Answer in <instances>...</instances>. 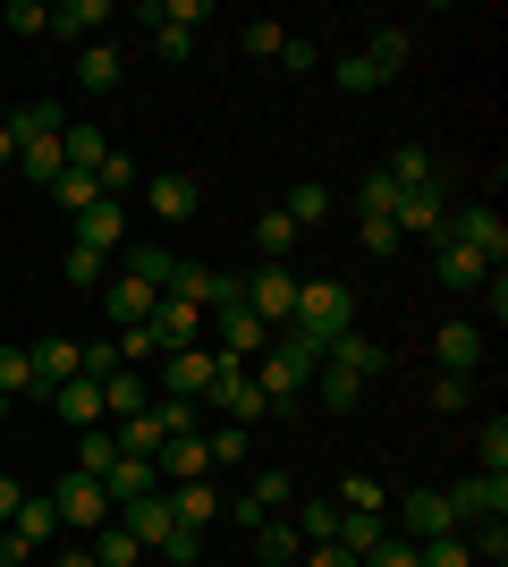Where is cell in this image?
I'll return each mask as SVG.
<instances>
[{"label":"cell","instance_id":"cell-50","mask_svg":"<svg viewBox=\"0 0 508 567\" xmlns=\"http://www.w3.org/2000/svg\"><path fill=\"white\" fill-rule=\"evenodd\" d=\"M94 178H102V195H127V187H136V153H120V144H111Z\"/></svg>","mask_w":508,"mask_h":567},{"label":"cell","instance_id":"cell-28","mask_svg":"<svg viewBox=\"0 0 508 567\" xmlns=\"http://www.w3.org/2000/svg\"><path fill=\"white\" fill-rule=\"evenodd\" d=\"M102 153H111V136H102L94 118H69V127H60V162L69 169H102Z\"/></svg>","mask_w":508,"mask_h":567},{"label":"cell","instance_id":"cell-63","mask_svg":"<svg viewBox=\"0 0 508 567\" xmlns=\"http://www.w3.org/2000/svg\"><path fill=\"white\" fill-rule=\"evenodd\" d=\"M0 127H9V102H0Z\"/></svg>","mask_w":508,"mask_h":567},{"label":"cell","instance_id":"cell-2","mask_svg":"<svg viewBox=\"0 0 508 567\" xmlns=\"http://www.w3.org/2000/svg\"><path fill=\"white\" fill-rule=\"evenodd\" d=\"M382 364H390V355L373 348V339H364V331H339L331 348H322V373H314L322 406H356V390H364V381H373V373H382Z\"/></svg>","mask_w":508,"mask_h":567},{"label":"cell","instance_id":"cell-26","mask_svg":"<svg viewBox=\"0 0 508 567\" xmlns=\"http://www.w3.org/2000/svg\"><path fill=\"white\" fill-rule=\"evenodd\" d=\"M94 25H111V0H60V9H51V34H69L76 51L94 43Z\"/></svg>","mask_w":508,"mask_h":567},{"label":"cell","instance_id":"cell-41","mask_svg":"<svg viewBox=\"0 0 508 567\" xmlns=\"http://www.w3.org/2000/svg\"><path fill=\"white\" fill-rule=\"evenodd\" d=\"M145 424L162 432V441H178V432H195V399H169V390H162V399L145 406Z\"/></svg>","mask_w":508,"mask_h":567},{"label":"cell","instance_id":"cell-29","mask_svg":"<svg viewBox=\"0 0 508 567\" xmlns=\"http://www.w3.org/2000/svg\"><path fill=\"white\" fill-rule=\"evenodd\" d=\"M255 550H263L271 567H297V559H305V534H297L289 517H263V525H255Z\"/></svg>","mask_w":508,"mask_h":567},{"label":"cell","instance_id":"cell-49","mask_svg":"<svg viewBox=\"0 0 508 567\" xmlns=\"http://www.w3.org/2000/svg\"><path fill=\"white\" fill-rule=\"evenodd\" d=\"M415 559L424 567H475V550H466V534H440V543H415Z\"/></svg>","mask_w":508,"mask_h":567},{"label":"cell","instance_id":"cell-9","mask_svg":"<svg viewBox=\"0 0 508 567\" xmlns=\"http://www.w3.org/2000/svg\"><path fill=\"white\" fill-rule=\"evenodd\" d=\"M145 204H153V220H162V229H187V220H195V204H204V187H195L187 169H153Z\"/></svg>","mask_w":508,"mask_h":567},{"label":"cell","instance_id":"cell-56","mask_svg":"<svg viewBox=\"0 0 508 567\" xmlns=\"http://www.w3.org/2000/svg\"><path fill=\"white\" fill-rule=\"evenodd\" d=\"M153 51H162L169 69H178V60H187V51H195V34H187V25H153Z\"/></svg>","mask_w":508,"mask_h":567},{"label":"cell","instance_id":"cell-53","mask_svg":"<svg viewBox=\"0 0 508 567\" xmlns=\"http://www.w3.org/2000/svg\"><path fill=\"white\" fill-rule=\"evenodd\" d=\"M0 25H18V34H51V9H43V0H9Z\"/></svg>","mask_w":508,"mask_h":567},{"label":"cell","instance_id":"cell-7","mask_svg":"<svg viewBox=\"0 0 508 567\" xmlns=\"http://www.w3.org/2000/svg\"><path fill=\"white\" fill-rule=\"evenodd\" d=\"M220 364H229V355H220V348H204V339H195V348L162 355L153 373H162V390H169V399H195V406H204V390H212V373H220Z\"/></svg>","mask_w":508,"mask_h":567},{"label":"cell","instance_id":"cell-21","mask_svg":"<svg viewBox=\"0 0 508 567\" xmlns=\"http://www.w3.org/2000/svg\"><path fill=\"white\" fill-rule=\"evenodd\" d=\"M153 406V390H145V373H102V424H127V415H145Z\"/></svg>","mask_w":508,"mask_h":567},{"label":"cell","instance_id":"cell-11","mask_svg":"<svg viewBox=\"0 0 508 567\" xmlns=\"http://www.w3.org/2000/svg\"><path fill=\"white\" fill-rule=\"evenodd\" d=\"M390 534H407V543H440V534H458V517H449V499H440V492H407Z\"/></svg>","mask_w":508,"mask_h":567},{"label":"cell","instance_id":"cell-36","mask_svg":"<svg viewBox=\"0 0 508 567\" xmlns=\"http://www.w3.org/2000/svg\"><path fill=\"white\" fill-rule=\"evenodd\" d=\"M382 534H390V525H382V517H356V508H339V534H331V543H339V550H348V559H356V567H364V550L382 543Z\"/></svg>","mask_w":508,"mask_h":567},{"label":"cell","instance_id":"cell-45","mask_svg":"<svg viewBox=\"0 0 508 567\" xmlns=\"http://www.w3.org/2000/svg\"><path fill=\"white\" fill-rule=\"evenodd\" d=\"M0 399H34V355L0 348Z\"/></svg>","mask_w":508,"mask_h":567},{"label":"cell","instance_id":"cell-54","mask_svg":"<svg viewBox=\"0 0 508 567\" xmlns=\"http://www.w3.org/2000/svg\"><path fill=\"white\" fill-rule=\"evenodd\" d=\"M331 76H339V85H348V94H373V85H382V76L364 69V51H348V60H331Z\"/></svg>","mask_w":508,"mask_h":567},{"label":"cell","instance_id":"cell-30","mask_svg":"<svg viewBox=\"0 0 508 567\" xmlns=\"http://www.w3.org/2000/svg\"><path fill=\"white\" fill-rule=\"evenodd\" d=\"M85 550H94V567H136V559H145V543H136L120 517L102 525V534H85Z\"/></svg>","mask_w":508,"mask_h":567},{"label":"cell","instance_id":"cell-44","mask_svg":"<svg viewBox=\"0 0 508 567\" xmlns=\"http://www.w3.org/2000/svg\"><path fill=\"white\" fill-rule=\"evenodd\" d=\"M339 508H356V517H382V508H390V492L373 483V474H348V483H339Z\"/></svg>","mask_w":508,"mask_h":567},{"label":"cell","instance_id":"cell-62","mask_svg":"<svg viewBox=\"0 0 508 567\" xmlns=\"http://www.w3.org/2000/svg\"><path fill=\"white\" fill-rule=\"evenodd\" d=\"M9 406H18V399H0V424H9Z\"/></svg>","mask_w":508,"mask_h":567},{"label":"cell","instance_id":"cell-35","mask_svg":"<svg viewBox=\"0 0 508 567\" xmlns=\"http://www.w3.org/2000/svg\"><path fill=\"white\" fill-rule=\"evenodd\" d=\"M102 492H111V508H120V499H145L153 492V457H120V466L102 474Z\"/></svg>","mask_w":508,"mask_h":567},{"label":"cell","instance_id":"cell-51","mask_svg":"<svg viewBox=\"0 0 508 567\" xmlns=\"http://www.w3.org/2000/svg\"><path fill=\"white\" fill-rule=\"evenodd\" d=\"M356 204H364V220H390V204H398V187H390V169H373L356 187Z\"/></svg>","mask_w":508,"mask_h":567},{"label":"cell","instance_id":"cell-13","mask_svg":"<svg viewBox=\"0 0 508 567\" xmlns=\"http://www.w3.org/2000/svg\"><path fill=\"white\" fill-rule=\"evenodd\" d=\"M111 271H127V280H145V288H162V297H169V271H178V255H169L162 237H127Z\"/></svg>","mask_w":508,"mask_h":567},{"label":"cell","instance_id":"cell-3","mask_svg":"<svg viewBox=\"0 0 508 567\" xmlns=\"http://www.w3.org/2000/svg\"><path fill=\"white\" fill-rule=\"evenodd\" d=\"M289 331H305L314 348H331L339 331H356V297H348V280H297V322Z\"/></svg>","mask_w":508,"mask_h":567},{"label":"cell","instance_id":"cell-38","mask_svg":"<svg viewBox=\"0 0 508 567\" xmlns=\"http://www.w3.org/2000/svg\"><path fill=\"white\" fill-rule=\"evenodd\" d=\"M390 187H398V195H415V187H440V178H433V153H424V144L390 153Z\"/></svg>","mask_w":508,"mask_h":567},{"label":"cell","instance_id":"cell-57","mask_svg":"<svg viewBox=\"0 0 508 567\" xmlns=\"http://www.w3.org/2000/svg\"><path fill=\"white\" fill-rule=\"evenodd\" d=\"M466 399H475V390H466L458 373H440V381H433V406H440V415H466Z\"/></svg>","mask_w":508,"mask_h":567},{"label":"cell","instance_id":"cell-42","mask_svg":"<svg viewBox=\"0 0 508 567\" xmlns=\"http://www.w3.org/2000/svg\"><path fill=\"white\" fill-rule=\"evenodd\" d=\"M297 534H305V550H314V543H331V534H339V499H305V508H297Z\"/></svg>","mask_w":508,"mask_h":567},{"label":"cell","instance_id":"cell-24","mask_svg":"<svg viewBox=\"0 0 508 567\" xmlns=\"http://www.w3.org/2000/svg\"><path fill=\"white\" fill-rule=\"evenodd\" d=\"M433 271H440V288H458V297H475V288L491 280V262H484V255H466V246H449V237L433 246Z\"/></svg>","mask_w":508,"mask_h":567},{"label":"cell","instance_id":"cell-20","mask_svg":"<svg viewBox=\"0 0 508 567\" xmlns=\"http://www.w3.org/2000/svg\"><path fill=\"white\" fill-rule=\"evenodd\" d=\"M111 517H120V525H127V534H136L145 550H162V534L178 525V517H169V499H162V492H145V499H120Z\"/></svg>","mask_w":508,"mask_h":567},{"label":"cell","instance_id":"cell-46","mask_svg":"<svg viewBox=\"0 0 508 567\" xmlns=\"http://www.w3.org/2000/svg\"><path fill=\"white\" fill-rule=\"evenodd\" d=\"M475 474H508V424H500V415L475 432Z\"/></svg>","mask_w":508,"mask_h":567},{"label":"cell","instance_id":"cell-32","mask_svg":"<svg viewBox=\"0 0 508 567\" xmlns=\"http://www.w3.org/2000/svg\"><path fill=\"white\" fill-rule=\"evenodd\" d=\"M280 213H289V229L305 237V229H314L322 213H331V187H322V178H297V187H289V204H280Z\"/></svg>","mask_w":508,"mask_h":567},{"label":"cell","instance_id":"cell-27","mask_svg":"<svg viewBox=\"0 0 508 567\" xmlns=\"http://www.w3.org/2000/svg\"><path fill=\"white\" fill-rule=\"evenodd\" d=\"M51 415H60V424H102V381H60V390H51Z\"/></svg>","mask_w":508,"mask_h":567},{"label":"cell","instance_id":"cell-8","mask_svg":"<svg viewBox=\"0 0 508 567\" xmlns=\"http://www.w3.org/2000/svg\"><path fill=\"white\" fill-rule=\"evenodd\" d=\"M449 517H458V534L466 525H484V517H508V474H466V483H449Z\"/></svg>","mask_w":508,"mask_h":567},{"label":"cell","instance_id":"cell-48","mask_svg":"<svg viewBox=\"0 0 508 567\" xmlns=\"http://www.w3.org/2000/svg\"><path fill=\"white\" fill-rule=\"evenodd\" d=\"M60 271H69V288H102V280H111V255H94V246H69V262H60Z\"/></svg>","mask_w":508,"mask_h":567},{"label":"cell","instance_id":"cell-18","mask_svg":"<svg viewBox=\"0 0 508 567\" xmlns=\"http://www.w3.org/2000/svg\"><path fill=\"white\" fill-rule=\"evenodd\" d=\"M120 76H127V60H120V43H85L76 51V94H120Z\"/></svg>","mask_w":508,"mask_h":567},{"label":"cell","instance_id":"cell-34","mask_svg":"<svg viewBox=\"0 0 508 567\" xmlns=\"http://www.w3.org/2000/svg\"><path fill=\"white\" fill-rule=\"evenodd\" d=\"M120 466V441H111V424H85L76 432V474H111Z\"/></svg>","mask_w":508,"mask_h":567},{"label":"cell","instance_id":"cell-6","mask_svg":"<svg viewBox=\"0 0 508 567\" xmlns=\"http://www.w3.org/2000/svg\"><path fill=\"white\" fill-rule=\"evenodd\" d=\"M440 237H449V246H466V255H484L491 271L508 262V220L491 213V204H466V213H449V220H440Z\"/></svg>","mask_w":508,"mask_h":567},{"label":"cell","instance_id":"cell-37","mask_svg":"<svg viewBox=\"0 0 508 567\" xmlns=\"http://www.w3.org/2000/svg\"><path fill=\"white\" fill-rule=\"evenodd\" d=\"M204 457H212V466H246V457H255V432L246 424H212L204 432Z\"/></svg>","mask_w":508,"mask_h":567},{"label":"cell","instance_id":"cell-10","mask_svg":"<svg viewBox=\"0 0 508 567\" xmlns=\"http://www.w3.org/2000/svg\"><path fill=\"white\" fill-rule=\"evenodd\" d=\"M440 220H449V195H440V187H415V195L390 204V229H398V237H424V246H440Z\"/></svg>","mask_w":508,"mask_h":567},{"label":"cell","instance_id":"cell-16","mask_svg":"<svg viewBox=\"0 0 508 567\" xmlns=\"http://www.w3.org/2000/svg\"><path fill=\"white\" fill-rule=\"evenodd\" d=\"M433 364L466 381L475 364H484V331H475V322H440V331H433Z\"/></svg>","mask_w":508,"mask_h":567},{"label":"cell","instance_id":"cell-64","mask_svg":"<svg viewBox=\"0 0 508 567\" xmlns=\"http://www.w3.org/2000/svg\"><path fill=\"white\" fill-rule=\"evenodd\" d=\"M0 567H9V559H0Z\"/></svg>","mask_w":508,"mask_h":567},{"label":"cell","instance_id":"cell-33","mask_svg":"<svg viewBox=\"0 0 508 567\" xmlns=\"http://www.w3.org/2000/svg\"><path fill=\"white\" fill-rule=\"evenodd\" d=\"M51 204H60V213H94L102 178H94V169H60V178H51Z\"/></svg>","mask_w":508,"mask_h":567},{"label":"cell","instance_id":"cell-17","mask_svg":"<svg viewBox=\"0 0 508 567\" xmlns=\"http://www.w3.org/2000/svg\"><path fill=\"white\" fill-rule=\"evenodd\" d=\"M212 322H220V355H238V364H255V355L271 348V322H255L246 306H220Z\"/></svg>","mask_w":508,"mask_h":567},{"label":"cell","instance_id":"cell-31","mask_svg":"<svg viewBox=\"0 0 508 567\" xmlns=\"http://www.w3.org/2000/svg\"><path fill=\"white\" fill-rule=\"evenodd\" d=\"M60 127H69V111H60V102H18V111H9V136H18V144L60 136Z\"/></svg>","mask_w":508,"mask_h":567},{"label":"cell","instance_id":"cell-61","mask_svg":"<svg viewBox=\"0 0 508 567\" xmlns=\"http://www.w3.org/2000/svg\"><path fill=\"white\" fill-rule=\"evenodd\" d=\"M9 162H18V136H9V127H0V169H9Z\"/></svg>","mask_w":508,"mask_h":567},{"label":"cell","instance_id":"cell-4","mask_svg":"<svg viewBox=\"0 0 508 567\" xmlns=\"http://www.w3.org/2000/svg\"><path fill=\"white\" fill-rule=\"evenodd\" d=\"M51 508H60V534H102L111 525V492H102V474H60V492H51Z\"/></svg>","mask_w":508,"mask_h":567},{"label":"cell","instance_id":"cell-47","mask_svg":"<svg viewBox=\"0 0 508 567\" xmlns=\"http://www.w3.org/2000/svg\"><path fill=\"white\" fill-rule=\"evenodd\" d=\"M238 43L255 51V60H280V43H289V25H280V18H246V25H238Z\"/></svg>","mask_w":508,"mask_h":567},{"label":"cell","instance_id":"cell-59","mask_svg":"<svg viewBox=\"0 0 508 567\" xmlns=\"http://www.w3.org/2000/svg\"><path fill=\"white\" fill-rule=\"evenodd\" d=\"M18 499H25V492H18V483H9V474H0V525L18 517Z\"/></svg>","mask_w":508,"mask_h":567},{"label":"cell","instance_id":"cell-58","mask_svg":"<svg viewBox=\"0 0 508 567\" xmlns=\"http://www.w3.org/2000/svg\"><path fill=\"white\" fill-rule=\"evenodd\" d=\"M297 567H356V559H348V550H339V543H314V550H305V559H297Z\"/></svg>","mask_w":508,"mask_h":567},{"label":"cell","instance_id":"cell-19","mask_svg":"<svg viewBox=\"0 0 508 567\" xmlns=\"http://www.w3.org/2000/svg\"><path fill=\"white\" fill-rule=\"evenodd\" d=\"M145 331H153V348H162V355H178V348H195V331H204V313H195V306H178V297H162Z\"/></svg>","mask_w":508,"mask_h":567},{"label":"cell","instance_id":"cell-14","mask_svg":"<svg viewBox=\"0 0 508 567\" xmlns=\"http://www.w3.org/2000/svg\"><path fill=\"white\" fill-rule=\"evenodd\" d=\"M94 297H102V306H111V322H120V331H127V322H153V306H162V288L127 280V271H111V280H102Z\"/></svg>","mask_w":508,"mask_h":567},{"label":"cell","instance_id":"cell-1","mask_svg":"<svg viewBox=\"0 0 508 567\" xmlns=\"http://www.w3.org/2000/svg\"><path fill=\"white\" fill-rule=\"evenodd\" d=\"M246 373H255V390H263V399H271V415H280V406H289L297 390H314V373H322V348H314L305 331H271V348L255 355Z\"/></svg>","mask_w":508,"mask_h":567},{"label":"cell","instance_id":"cell-15","mask_svg":"<svg viewBox=\"0 0 508 567\" xmlns=\"http://www.w3.org/2000/svg\"><path fill=\"white\" fill-rule=\"evenodd\" d=\"M76 246H94V255H120L127 246V204L120 195H102L94 213H76Z\"/></svg>","mask_w":508,"mask_h":567},{"label":"cell","instance_id":"cell-43","mask_svg":"<svg viewBox=\"0 0 508 567\" xmlns=\"http://www.w3.org/2000/svg\"><path fill=\"white\" fill-rule=\"evenodd\" d=\"M255 246H263V262H289V246H297V229H289V213L271 204L263 220H255Z\"/></svg>","mask_w":508,"mask_h":567},{"label":"cell","instance_id":"cell-22","mask_svg":"<svg viewBox=\"0 0 508 567\" xmlns=\"http://www.w3.org/2000/svg\"><path fill=\"white\" fill-rule=\"evenodd\" d=\"M153 466H162L169 483H204V474H212V457H204V432H178V441H162V450H153Z\"/></svg>","mask_w":508,"mask_h":567},{"label":"cell","instance_id":"cell-52","mask_svg":"<svg viewBox=\"0 0 508 567\" xmlns=\"http://www.w3.org/2000/svg\"><path fill=\"white\" fill-rule=\"evenodd\" d=\"M364 567H424V559H415V543H407V534H382V543L364 550Z\"/></svg>","mask_w":508,"mask_h":567},{"label":"cell","instance_id":"cell-23","mask_svg":"<svg viewBox=\"0 0 508 567\" xmlns=\"http://www.w3.org/2000/svg\"><path fill=\"white\" fill-rule=\"evenodd\" d=\"M162 499H169V517L187 525V534H204V525L220 517V483L212 474H204V483H178V492H162Z\"/></svg>","mask_w":508,"mask_h":567},{"label":"cell","instance_id":"cell-5","mask_svg":"<svg viewBox=\"0 0 508 567\" xmlns=\"http://www.w3.org/2000/svg\"><path fill=\"white\" fill-rule=\"evenodd\" d=\"M238 306L255 313V322H271V331H289V322H297V280H289V262H263L255 280H238Z\"/></svg>","mask_w":508,"mask_h":567},{"label":"cell","instance_id":"cell-40","mask_svg":"<svg viewBox=\"0 0 508 567\" xmlns=\"http://www.w3.org/2000/svg\"><path fill=\"white\" fill-rule=\"evenodd\" d=\"M466 550H475V567H508V525H500V517L466 525Z\"/></svg>","mask_w":508,"mask_h":567},{"label":"cell","instance_id":"cell-39","mask_svg":"<svg viewBox=\"0 0 508 567\" xmlns=\"http://www.w3.org/2000/svg\"><path fill=\"white\" fill-rule=\"evenodd\" d=\"M18 169L34 178V187H51V178L69 169V162H60V136H34V144H18Z\"/></svg>","mask_w":508,"mask_h":567},{"label":"cell","instance_id":"cell-60","mask_svg":"<svg viewBox=\"0 0 508 567\" xmlns=\"http://www.w3.org/2000/svg\"><path fill=\"white\" fill-rule=\"evenodd\" d=\"M51 567H94V550H85V543H69V550H60Z\"/></svg>","mask_w":508,"mask_h":567},{"label":"cell","instance_id":"cell-12","mask_svg":"<svg viewBox=\"0 0 508 567\" xmlns=\"http://www.w3.org/2000/svg\"><path fill=\"white\" fill-rule=\"evenodd\" d=\"M289 499H297V483H289L280 466H263V474H255V483H246L238 499H229V517H238V525H263V517H280Z\"/></svg>","mask_w":508,"mask_h":567},{"label":"cell","instance_id":"cell-25","mask_svg":"<svg viewBox=\"0 0 508 567\" xmlns=\"http://www.w3.org/2000/svg\"><path fill=\"white\" fill-rule=\"evenodd\" d=\"M407 60H415V34H407V25H373V43H364V69L390 85V76L407 69Z\"/></svg>","mask_w":508,"mask_h":567},{"label":"cell","instance_id":"cell-55","mask_svg":"<svg viewBox=\"0 0 508 567\" xmlns=\"http://www.w3.org/2000/svg\"><path fill=\"white\" fill-rule=\"evenodd\" d=\"M162 559H169V567L204 559V534H187V525H169V534H162Z\"/></svg>","mask_w":508,"mask_h":567}]
</instances>
